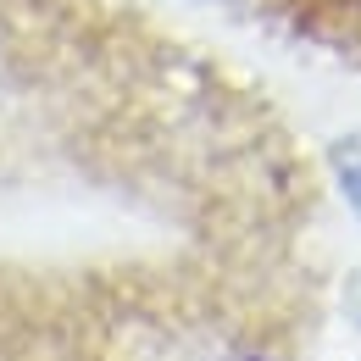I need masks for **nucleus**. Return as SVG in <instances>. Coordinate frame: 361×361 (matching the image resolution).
<instances>
[{
	"instance_id": "nucleus-1",
	"label": "nucleus",
	"mask_w": 361,
	"mask_h": 361,
	"mask_svg": "<svg viewBox=\"0 0 361 361\" xmlns=\"http://www.w3.org/2000/svg\"><path fill=\"white\" fill-rule=\"evenodd\" d=\"M334 173H339V189H345L350 212L361 217V134H350V139L334 145Z\"/></svg>"
}]
</instances>
